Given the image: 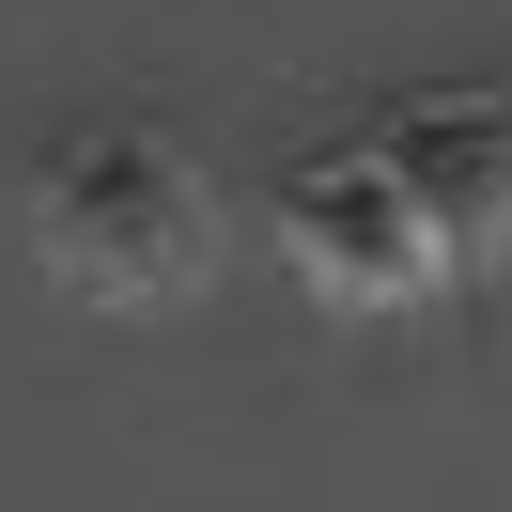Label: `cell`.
I'll list each match as a JSON object with an SVG mask.
<instances>
[{"instance_id":"1","label":"cell","mask_w":512,"mask_h":512,"mask_svg":"<svg viewBox=\"0 0 512 512\" xmlns=\"http://www.w3.org/2000/svg\"><path fill=\"white\" fill-rule=\"evenodd\" d=\"M32 249L63 295L94 311H187L202 264H218V187H202L187 140L156 125H78L63 156L32 171Z\"/></svg>"},{"instance_id":"2","label":"cell","mask_w":512,"mask_h":512,"mask_svg":"<svg viewBox=\"0 0 512 512\" xmlns=\"http://www.w3.org/2000/svg\"><path fill=\"white\" fill-rule=\"evenodd\" d=\"M280 264L326 295V311H419V295H450L435 218L388 187L373 140H357V156H311V171L280 187Z\"/></svg>"},{"instance_id":"3","label":"cell","mask_w":512,"mask_h":512,"mask_svg":"<svg viewBox=\"0 0 512 512\" xmlns=\"http://www.w3.org/2000/svg\"><path fill=\"white\" fill-rule=\"evenodd\" d=\"M373 156H388V187L435 218L450 280L512 249V94H419V109L373 125Z\"/></svg>"}]
</instances>
